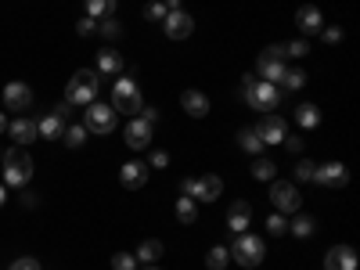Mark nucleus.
I'll return each instance as SVG.
<instances>
[{
    "label": "nucleus",
    "instance_id": "13",
    "mask_svg": "<svg viewBox=\"0 0 360 270\" xmlns=\"http://www.w3.org/2000/svg\"><path fill=\"white\" fill-rule=\"evenodd\" d=\"M29 105H33V90H29L25 83H8V86H4V108L25 112Z\"/></svg>",
    "mask_w": 360,
    "mask_h": 270
},
{
    "label": "nucleus",
    "instance_id": "30",
    "mask_svg": "<svg viewBox=\"0 0 360 270\" xmlns=\"http://www.w3.org/2000/svg\"><path fill=\"white\" fill-rule=\"evenodd\" d=\"M238 144H242L245 152H252V155H259V152H263V141L256 137V130H242V134H238Z\"/></svg>",
    "mask_w": 360,
    "mask_h": 270
},
{
    "label": "nucleus",
    "instance_id": "45",
    "mask_svg": "<svg viewBox=\"0 0 360 270\" xmlns=\"http://www.w3.org/2000/svg\"><path fill=\"white\" fill-rule=\"evenodd\" d=\"M4 130H8V119H4V115H0V134H4Z\"/></svg>",
    "mask_w": 360,
    "mask_h": 270
},
{
    "label": "nucleus",
    "instance_id": "31",
    "mask_svg": "<svg viewBox=\"0 0 360 270\" xmlns=\"http://www.w3.org/2000/svg\"><path fill=\"white\" fill-rule=\"evenodd\" d=\"M288 231H292V234H299V238L314 234V217H295V220L288 224Z\"/></svg>",
    "mask_w": 360,
    "mask_h": 270
},
{
    "label": "nucleus",
    "instance_id": "15",
    "mask_svg": "<svg viewBox=\"0 0 360 270\" xmlns=\"http://www.w3.org/2000/svg\"><path fill=\"white\" fill-rule=\"evenodd\" d=\"M152 134H155V127L144 123L141 115H134L130 127H127V144H130V148H148V144H152Z\"/></svg>",
    "mask_w": 360,
    "mask_h": 270
},
{
    "label": "nucleus",
    "instance_id": "33",
    "mask_svg": "<svg viewBox=\"0 0 360 270\" xmlns=\"http://www.w3.org/2000/svg\"><path fill=\"white\" fill-rule=\"evenodd\" d=\"M62 137H65V144H69V148H79V144L86 141V127H65V134H62Z\"/></svg>",
    "mask_w": 360,
    "mask_h": 270
},
{
    "label": "nucleus",
    "instance_id": "46",
    "mask_svg": "<svg viewBox=\"0 0 360 270\" xmlns=\"http://www.w3.org/2000/svg\"><path fill=\"white\" fill-rule=\"evenodd\" d=\"M4 198H8V191H4V184H0V205H4Z\"/></svg>",
    "mask_w": 360,
    "mask_h": 270
},
{
    "label": "nucleus",
    "instance_id": "1",
    "mask_svg": "<svg viewBox=\"0 0 360 270\" xmlns=\"http://www.w3.org/2000/svg\"><path fill=\"white\" fill-rule=\"evenodd\" d=\"M0 162H4V180H8L11 188H22V184H29V180H33V155H29L22 144L8 148Z\"/></svg>",
    "mask_w": 360,
    "mask_h": 270
},
{
    "label": "nucleus",
    "instance_id": "21",
    "mask_svg": "<svg viewBox=\"0 0 360 270\" xmlns=\"http://www.w3.org/2000/svg\"><path fill=\"white\" fill-rule=\"evenodd\" d=\"M37 134H40V137H47V141H54V137H62V134H65V119L58 115V112L44 115L40 123H37Z\"/></svg>",
    "mask_w": 360,
    "mask_h": 270
},
{
    "label": "nucleus",
    "instance_id": "26",
    "mask_svg": "<svg viewBox=\"0 0 360 270\" xmlns=\"http://www.w3.org/2000/svg\"><path fill=\"white\" fill-rule=\"evenodd\" d=\"M176 220H180V224H195V220H198V209H195V198H188V195H184V198L176 202Z\"/></svg>",
    "mask_w": 360,
    "mask_h": 270
},
{
    "label": "nucleus",
    "instance_id": "27",
    "mask_svg": "<svg viewBox=\"0 0 360 270\" xmlns=\"http://www.w3.org/2000/svg\"><path fill=\"white\" fill-rule=\"evenodd\" d=\"M159 256H162V242H155V238H148V242L137 249V259L141 263H155Z\"/></svg>",
    "mask_w": 360,
    "mask_h": 270
},
{
    "label": "nucleus",
    "instance_id": "5",
    "mask_svg": "<svg viewBox=\"0 0 360 270\" xmlns=\"http://www.w3.org/2000/svg\"><path fill=\"white\" fill-rule=\"evenodd\" d=\"M184 191H188V198H198V202H217V198L224 195V180L213 176V173L188 176V180H184Z\"/></svg>",
    "mask_w": 360,
    "mask_h": 270
},
{
    "label": "nucleus",
    "instance_id": "9",
    "mask_svg": "<svg viewBox=\"0 0 360 270\" xmlns=\"http://www.w3.org/2000/svg\"><path fill=\"white\" fill-rule=\"evenodd\" d=\"M256 72H259L266 83L278 86V76L285 72V51H281V47H266V51L259 54V62H256Z\"/></svg>",
    "mask_w": 360,
    "mask_h": 270
},
{
    "label": "nucleus",
    "instance_id": "40",
    "mask_svg": "<svg viewBox=\"0 0 360 270\" xmlns=\"http://www.w3.org/2000/svg\"><path fill=\"white\" fill-rule=\"evenodd\" d=\"M98 29H101L105 37H119V25H115L112 18H101V25H98Z\"/></svg>",
    "mask_w": 360,
    "mask_h": 270
},
{
    "label": "nucleus",
    "instance_id": "2",
    "mask_svg": "<svg viewBox=\"0 0 360 270\" xmlns=\"http://www.w3.org/2000/svg\"><path fill=\"white\" fill-rule=\"evenodd\" d=\"M98 86H101V79H98V72L94 69H79L72 79H69V86H65V105H90L98 98Z\"/></svg>",
    "mask_w": 360,
    "mask_h": 270
},
{
    "label": "nucleus",
    "instance_id": "38",
    "mask_svg": "<svg viewBox=\"0 0 360 270\" xmlns=\"http://www.w3.org/2000/svg\"><path fill=\"white\" fill-rule=\"evenodd\" d=\"M8 270H40V263H37L33 256H22V259H15Z\"/></svg>",
    "mask_w": 360,
    "mask_h": 270
},
{
    "label": "nucleus",
    "instance_id": "11",
    "mask_svg": "<svg viewBox=\"0 0 360 270\" xmlns=\"http://www.w3.org/2000/svg\"><path fill=\"white\" fill-rule=\"evenodd\" d=\"M256 137L263 141V144H281L285 137H288V127H285V119L281 115H263L259 123H256Z\"/></svg>",
    "mask_w": 360,
    "mask_h": 270
},
{
    "label": "nucleus",
    "instance_id": "39",
    "mask_svg": "<svg viewBox=\"0 0 360 270\" xmlns=\"http://www.w3.org/2000/svg\"><path fill=\"white\" fill-rule=\"evenodd\" d=\"M144 15L152 18V22H162V18H166V4H148V8H144Z\"/></svg>",
    "mask_w": 360,
    "mask_h": 270
},
{
    "label": "nucleus",
    "instance_id": "3",
    "mask_svg": "<svg viewBox=\"0 0 360 270\" xmlns=\"http://www.w3.org/2000/svg\"><path fill=\"white\" fill-rule=\"evenodd\" d=\"M242 98L252 105V108H278V101H281V90L274 86V83H266V79H252V76H245V83H242Z\"/></svg>",
    "mask_w": 360,
    "mask_h": 270
},
{
    "label": "nucleus",
    "instance_id": "44",
    "mask_svg": "<svg viewBox=\"0 0 360 270\" xmlns=\"http://www.w3.org/2000/svg\"><path fill=\"white\" fill-rule=\"evenodd\" d=\"M166 4V11H180V0H162Z\"/></svg>",
    "mask_w": 360,
    "mask_h": 270
},
{
    "label": "nucleus",
    "instance_id": "35",
    "mask_svg": "<svg viewBox=\"0 0 360 270\" xmlns=\"http://www.w3.org/2000/svg\"><path fill=\"white\" fill-rule=\"evenodd\" d=\"M266 231H270V234H285V231H288L285 213H274V217H270V220H266Z\"/></svg>",
    "mask_w": 360,
    "mask_h": 270
},
{
    "label": "nucleus",
    "instance_id": "18",
    "mask_svg": "<svg viewBox=\"0 0 360 270\" xmlns=\"http://www.w3.org/2000/svg\"><path fill=\"white\" fill-rule=\"evenodd\" d=\"M295 25L303 29V33H321V29H324V18H321V11H317V8L303 4V8L295 11Z\"/></svg>",
    "mask_w": 360,
    "mask_h": 270
},
{
    "label": "nucleus",
    "instance_id": "34",
    "mask_svg": "<svg viewBox=\"0 0 360 270\" xmlns=\"http://www.w3.org/2000/svg\"><path fill=\"white\" fill-rule=\"evenodd\" d=\"M281 51H285L288 58H307V54H310V44H307V40H292V44H285Z\"/></svg>",
    "mask_w": 360,
    "mask_h": 270
},
{
    "label": "nucleus",
    "instance_id": "10",
    "mask_svg": "<svg viewBox=\"0 0 360 270\" xmlns=\"http://www.w3.org/2000/svg\"><path fill=\"white\" fill-rule=\"evenodd\" d=\"M83 127L94 130V134H112V130H115V108L90 101V105H86V123H83Z\"/></svg>",
    "mask_w": 360,
    "mask_h": 270
},
{
    "label": "nucleus",
    "instance_id": "14",
    "mask_svg": "<svg viewBox=\"0 0 360 270\" xmlns=\"http://www.w3.org/2000/svg\"><path fill=\"white\" fill-rule=\"evenodd\" d=\"M148 162H127L123 169H119V180H123V188L127 191H137V188H144L148 184Z\"/></svg>",
    "mask_w": 360,
    "mask_h": 270
},
{
    "label": "nucleus",
    "instance_id": "37",
    "mask_svg": "<svg viewBox=\"0 0 360 270\" xmlns=\"http://www.w3.org/2000/svg\"><path fill=\"white\" fill-rule=\"evenodd\" d=\"M314 169H317V166H314L310 159H303V162L295 166V176H299V180H314Z\"/></svg>",
    "mask_w": 360,
    "mask_h": 270
},
{
    "label": "nucleus",
    "instance_id": "23",
    "mask_svg": "<svg viewBox=\"0 0 360 270\" xmlns=\"http://www.w3.org/2000/svg\"><path fill=\"white\" fill-rule=\"evenodd\" d=\"M295 123L303 127V130H314V127L321 123V108H317V105H299V108H295Z\"/></svg>",
    "mask_w": 360,
    "mask_h": 270
},
{
    "label": "nucleus",
    "instance_id": "24",
    "mask_svg": "<svg viewBox=\"0 0 360 270\" xmlns=\"http://www.w3.org/2000/svg\"><path fill=\"white\" fill-rule=\"evenodd\" d=\"M112 11H115V0H86V15L90 18H112Z\"/></svg>",
    "mask_w": 360,
    "mask_h": 270
},
{
    "label": "nucleus",
    "instance_id": "6",
    "mask_svg": "<svg viewBox=\"0 0 360 270\" xmlns=\"http://www.w3.org/2000/svg\"><path fill=\"white\" fill-rule=\"evenodd\" d=\"M112 108L115 112H127V115H137L144 105H141V90H137V83L134 79H119L115 86H112Z\"/></svg>",
    "mask_w": 360,
    "mask_h": 270
},
{
    "label": "nucleus",
    "instance_id": "25",
    "mask_svg": "<svg viewBox=\"0 0 360 270\" xmlns=\"http://www.w3.org/2000/svg\"><path fill=\"white\" fill-rule=\"evenodd\" d=\"M278 83H281V90H299L307 83V72L303 69H285L281 76H278Z\"/></svg>",
    "mask_w": 360,
    "mask_h": 270
},
{
    "label": "nucleus",
    "instance_id": "20",
    "mask_svg": "<svg viewBox=\"0 0 360 270\" xmlns=\"http://www.w3.org/2000/svg\"><path fill=\"white\" fill-rule=\"evenodd\" d=\"M180 105H184V112L195 115V119H202L209 112V98L202 94V90H184V94H180Z\"/></svg>",
    "mask_w": 360,
    "mask_h": 270
},
{
    "label": "nucleus",
    "instance_id": "29",
    "mask_svg": "<svg viewBox=\"0 0 360 270\" xmlns=\"http://www.w3.org/2000/svg\"><path fill=\"white\" fill-rule=\"evenodd\" d=\"M227 259H231V249H224V245H217L213 252H209V256H205V266H209V270H224V266H227Z\"/></svg>",
    "mask_w": 360,
    "mask_h": 270
},
{
    "label": "nucleus",
    "instance_id": "36",
    "mask_svg": "<svg viewBox=\"0 0 360 270\" xmlns=\"http://www.w3.org/2000/svg\"><path fill=\"white\" fill-rule=\"evenodd\" d=\"M94 29H98V18H90V15H83V18L76 22V33H79V37H90Z\"/></svg>",
    "mask_w": 360,
    "mask_h": 270
},
{
    "label": "nucleus",
    "instance_id": "42",
    "mask_svg": "<svg viewBox=\"0 0 360 270\" xmlns=\"http://www.w3.org/2000/svg\"><path fill=\"white\" fill-rule=\"evenodd\" d=\"M148 166H159V169H166V166H169V155H166V152H155Z\"/></svg>",
    "mask_w": 360,
    "mask_h": 270
},
{
    "label": "nucleus",
    "instance_id": "48",
    "mask_svg": "<svg viewBox=\"0 0 360 270\" xmlns=\"http://www.w3.org/2000/svg\"><path fill=\"white\" fill-rule=\"evenodd\" d=\"M0 159H4V152H0Z\"/></svg>",
    "mask_w": 360,
    "mask_h": 270
},
{
    "label": "nucleus",
    "instance_id": "41",
    "mask_svg": "<svg viewBox=\"0 0 360 270\" xmlns=\"http://www.w3.org/2000/svg\"><path fill=\"white\" fill-rule=\"evenodd\" d=\"M339 40H342V29H335V25L324 29V44H339Z\"/></svg>",
    "mask_w": 360,
    "mask_h": 270
},
{
    "label": "nucleus",
    "instance_id": "16",
    "mask_svg": "<svg viewBox=\"0 0 360 270\" xmlns=\"http://www.w3.org/2000/svg\"><path fill=\"white\" fill-rule=\"evenodd\" d=\"M324 270H356V252L349 245H335L324 256Z\"/></svg>",
    "mask_w": 360,
    "mask_h": 270
},
{
    "label": "nucleus",
    "instance_id": "8",
    "mask_svg": "<svg viewBox=\"0 0 360 270\" xmlns=\"http://www.w3.org/2000/svg\"><path fill=\"white\" fill-rule=\"evenodd\" d=\"M346 180H349V169H346L342 162H324V166L314 169V184L324 188V191H339V188H346Z\"/></svg>",
    "mask_w": 360,
    "mask_h": 270
},
{
    "label": "nucleus",
    "instance_id": "32",
    "mask_svg": "<svg viewBox=\"0 0 360 270\" xmlns=\"http://www.w3.org/2000/svg\"><path fill=\"white\" fill-rule=\"evenodd\" d=\"M112 270H137V256L134 252H115L112 256Z\"/></svg>",
    "mask_w": 360,
    "mask_h": 270
},
{
    "label": "nucleus",
    "instance_id": "4",
    "mask_svg": "<svg viewBox=\"0 0 360 270\" xmlns=\"http://www.w3.org/2000/svg\"><path fill=\"white\" fill-rule=\"evenodd\" d=\"M231 252H234V259L242 263V266H259L263 263V238H256V234H238L234 238V245H231Z\"/></svg>",
    "mask_w": 360,
    "mask_h": 270
},
{
    "label": "nucleus",
    "instance_id": "17",
    "mask_svg": "<svg viewBox=\"0 0 360 270\" xmlns=\"http://www.w3.org/2000/svg\"><path fill=\"white\" fill-rule=\"evenodd\" d=\"M8 134H11L15 144H22V148L33 144V141L40 137V134H37V119H25V115H18L15 123H8Z\"/></svg>",
    "mask_w": 360,
    "mask_h": 270
},
{
    "label": "nucleus",
    "instance_id": "28",
    "mask_svg": "<svg viewBox=\"0 0 360 270\" xmlns=\"http://www.w3.org/2000/svg\"><path fill=\"white\" fill-rule=\"evenodd\" d=\"M252 176H256V180H274V176H278V166L259 155V159L252 162Z\"/></svg>",
    "mask_w": 360,
    "mask_h": 270
},
{
    "label": "nucleus",
    "instance_id": "43",
    "mask_svg": "<svg viewBox=\"0 0 360 270\" xmlns=\"http://www.w3.org/2000/svg\"><path fill=\"white\" fill-rule=\"evenodd\" d=\"M285 148H288V152H299V148H303V141H299V137H285Z\"/></svg>",
    "mask_w": 360,
    "mask_h": 270
},
{
    "label": "nucleus",
    "instance_id": "7",
    "mask_svg": "<svg viewBox=\"0 0 360 270\" xmlns=\"http://www.w3.org/2000/svg\"><path fill=\"white\" fill-rule=\"evenodd\" d=\"M270 202H274L278 213H295V209L303 205L295 184H288V180H270Z\"/></svg>",
    "mask_w": 360,
    "mask_h": 270
},
{
    "label": "nucleus",
    "instance_id": "19",
    "mask_svg": "<svg viewBox=\"0 0 360 270\" xmlns=\"http://www.w3.org/2000/svg\"><path fill=\"white\" fill-rule=\"evenodd\" d=\"M249 224H252L249 205H245V202H234V205H231V213H227V227H231L234 234H245V231H249Z\"/></svg>",
    "mask_w": 360,
    "mask_h": 270
},
{
    "label": "nucleus",
    "instance_id": "12",
    "mask_svg": "<svg viewBox=\"0 0 360 270\" xmlns=\"http://www.w3.org/2000/svg\"><path fill=\"white\" fill-rule=\"evenodd\" d=\"M162 25H166V37L169 40H188L195 33V18L188 11H166Z\"/></svg>",
    "mask_w": 360,
    "mask_h": 270
},
{
    "label": "nucleus",
    "instance_id": "22",
    "mask_svg": "<svg viewBox=\"0 0 360 270\" xmlns=\"http://www.w3.org/2000/svg\"><path fill=\"white\" fill-rule=\"evenodd\" d=\"M98 69H101V72H108V76L123 72V54H119V51H112V47L98 51Z\"/></svg>",
    "mask_w": 360,
    "mask_h": 270
},
{
    "label": "nucleus",
    "instance_id": "47",
    "mask_svg": "<svg viewBox=\"0 0 360 270\" xmlns=\"http://www.w3.org/2000/svg\"><path fill=\"white\" fill-rule=\"evenodd\" d=\"M148 270H159V266H148Z\"/></svg>",
    "mask_w": 360,
    "mask_h": 270
}]
</instances>
